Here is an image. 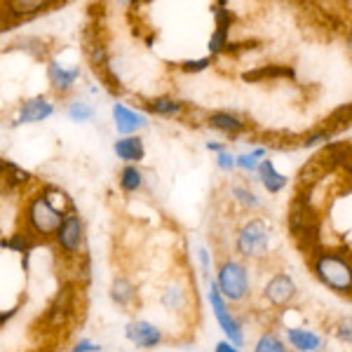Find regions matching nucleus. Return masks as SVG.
<instances>
[{"label": "nucleus", "instance_id": "nucleus-1", "mask_svg": "<svg viewBox=\"0 0 352 352\" xmlns=\"http://www.w3.org/2000/svg\"><path fill=\"white\" fill-rule=\"evenodd\" d=\"M289 230L296 237L300 252H310L312 247H317L320 242V217L312 209L308 197L298 195L292 204V212H289Z\"/></svg>", "mask_w": 352, "mask_h": 352}, {"label": "nucleus", "instance_id": "nucleus-2", "mask_svg": "<svg viewBox=\"0 0 352 352\" xmlns=\"http://www.w3.org/2000/svg\"><path fill=\"white\" fill-rule=\"evenodd\" d=\"M343 160H348V146H340V144H329L324 151L317 153L312 160L300 169L298 179H300V188L303 186H310L315 181L324 179L327 174H331L338 164H343Z\"/></svg>", "mask_w": 352, "mask_h": 352}, {"label": "nucleus", "instance_id": "nucleus-3", "mask_svg": "<svg viewBox=\"0 0 352 352\" xmlns=\"http://www.w3.org/2000/svg\"><path fill=\"white\" fill-rule=\"evenodd\" d=\"M315 272L320 277V282H324L329 289L338 294H350L352 292V270L348 258L333 256V254H322L315 261Z\"/></svg>", "mask_w": 352, "mask_h": 352}, {"label": "nucleus", "instance_id": "nucleus-4", "mask_svg": "<svg viewBox=\"0 0 352 352\" xmlns=\"http://www.w3.org/2000/svg\"><path fill=\"white\" fill-rule=\"evenodd\" d=\"M217 289L223 298L228 300H242L249 292V275L247 268L237 261H226L219 268V282Z\"/></svg>", "mask_w": 352, "mask_h": 352}, {"label": "nucleus", "instance_id": "nucleus-5", "mask_svg": "<svg viewBox=\"0 0 352 352\" xmlns=\"http://www.w3.org/2000/svg\"><path fill=\"white\" fill-rule=\"evenodd\" d=\"M268 247H270V230H268V223L261 219L249 221L240 230V235H237V249H240L242 256L261 258V256H265Z\"/></svg>", "mask_w": 352, "mask_h": 352}, {"label": "nucleus", "instance_id": "nucleus-6", "mask_svg": "<svg viewBox=\"0 0 352 352\" xmlns=\"http://www.w3.org/2000/svg\"><path fill=\"white\" fill-rule=\"evenodd\" d=\"M61 221H64V214L59 209L52 207V202L47 200L45 195L36 197L28 207V223L36 232L41 235H52V232L59 230Z\"/></svg>", "mask_w": 352, "mask_h": 352}, {"label": "nucleus", "instance_id": "nucleus-7", "mask_svg": "<svg viewBox=\"0 0 352 352\" xmlns=\"http://www.w3.org/2000/svg\"><path fill=\"white\" fill-rule=\"evenodd\" d=\"M209 300H212V308H214V315H217L221 329L226 331V336L230 338L232 345H242L244 343V336H242V329L237 324V320L230 315L228 305H226V298L219 294L217 289V282H212V292H209Z\"/></svg>", "mask_w": 352, "mask_h": 352}, {"label": "nucleus", "instance_id": "nucleus-8", "mask_svg": "<svg viewBox=\"0 0 352 352\" xmlns=\"http://www.w3.org/2000/svg\"><path fill=\"white\" fill-rule=\"evenodd\" d=\"M73 305H76V287L64 285L59 289V294L54 296L52 303H50L47 312H45V324L61 327L68 320V315L73 312Z\"/></svg>", "mask_w": 352, "mask_h": 352}, {"label": "nucleus", "instance_id": "nucleus-9", "mask_svg": "<svg viewBox=\"0 0 352 352\" xmlns=\"http://www.w3.org/2000/svg\"><path fill=\"white\" fill-rule=\"evenodd\" d=\"M85 237V226L78 217H66L61 221L59 230H56V242L66 249V252H78Z\"/></svg>", "mask_w": 352, "mask_h": 352}, {"label": "nucleus", "instance_id": "nucleus-10", "mask_svg": "<svg viewBox=\"0 0 352 352\" xmlns=\"http://www.w3.org/2000/svg\"><path fill=\"white\" fill-rule=\"evenodd\" d=\"M294 296H296V285H294V280L289 275H285V272L275 275L268 282V287H265V298H268L272 305H287V303H292Z\"/></svg>", "mask_w": 352, "mask_h": 352}, {"label": "nucleus", "instance_id": "nucleus-11", "mask_svg": "<svg viewBox=\"0 0 352 352\" xmlns=\"http://www.w3.org/2000/svg\"><path fill=\"white\" fill-rule=\"evenodd\" d=\"M124 333H127V338L132 340L134 345H139V348H155L162 340L160 329L148 324V322H132Z\"/></svg>", "mask_w": 352, "mask_h": 352}, {"label": "nucleus", "instance_id": "nucleus-12", "mask_svg": "<svg viewBox=\"0 0 352 352\" xmlns=\"http://www.w3.org/2000/svg\"><path fill=\"white\" fill-rule=\"evenodd\" d=\"M113 118H116V127L120 134H132L136 129L146 127V116L136 111H129L127 106L122 104H116L113 106Z\"/></svg>", "mask_w": 352, "mask_h": 352}, {"label": "nucleus", "instance_id": "nucleus-13", "mask_svg": "<svg viewBox=\"0 0 352 352\" xmlns=\"http://www.w3.org/2000/svg\"><path fill=\"white\" fill-rule=\"evenodd\" d=\"M47 78L50 82H52L54 89H59V92H68V89L73 87V82L80 78V68H64L59 66L56 61H52V64L47 66Z\"/></svg>", "mask_w": 352, "mask_h": 352}, {"label": "nucleus", "instance_id": "nucleus-14", "mask_svg": "<svg viewBox=\"0 0 352 352\" xmlns=\"http://www.w3.org/2000/svg\"><path fill=\"white\" fill-rule=\"evenodd\" d=\"M54 113L52 104L45 96H36V99L26 101L19 111V122H41L45 118H50Z\"/></svg>", "mask_w": 352, "mask_h": 352}, {"label": "nucleus", "instance_id": "nucleus-15", "mask_svg": "<svg viewBox=\"0 0 352 352\" xmlns=\"http://www.w3.org/2000/svg\"><path fill=\"white\" fill-rule=\"evenodd\" d=\"M113 151H116V155L120 157V160H127V162H139V160H144V155H146L144 141H141L139 136H127V139L116 141Z\"/></svg>", "mask_w": 352, "mask_h": 352}, {"label": "nucleus", "instance_id": "nucleus-16", "mask_svg": "<svg viewBox=\"0 0 352 352\" xmlns=\"http://www.w3.org/2000/svg\"><path fill=\"white\" fill-rule=\"evenodd\" d=\"M287 336H289V343L298 352H315L322 345V338L317 336V333L308 331V329H289Z\"/></svg>", "mask_w": 352, "mask_h": 352}, {"label": "nucleus", "instance_id": "nucleus-17", "mask_svg": "<svg viewBox=\"0 0 352 352\" xmlns=\"http://www.w3.org/2000/svg\"><path fill=\"white\" fill-rule=\"evenodd\" d=\"M258 174H261V181H263V186L268 188V192H280L282 188L287 186V176L275 172V167H272L270 160H263L258 164Z\"/></svg>", "mask_w": 352, "mask_h": 352}, {"label": "nucleus", "instance_id": "nucleus-18", "mask_svg": "<svg viewBox=\"0 0 352 352\" xmlns=\"http://www.w3.org/2000/svg\"><path fill=\"white\" fill-rule=\"evenodd\" d=\"M209 124L226 134H240L244 129V122L240 118L230 116V113H212V116H209Z\"/></svg>", "mask_w": 352, "mask_h": 352}, {"label": "nucleus", "instance_id": "nucleus-19", "mask_svg": "<svg viewBox=\"0 0 352 352\" xmlns=\"http://www.w3.org/2000/svg\"><path fill=\"white\" fill-rule=\"evenodd\" d=\"M242 78L247 82H256V80H263V78H294V71L289 66H263V68H256V71L244 73Z\"/></svg>", "mask_w": 352, "mask_h": 352}, {"label": "nucleus", "instance_id": "nucleus-20", "mask_svg": "<svg viewBox=\"0 0 352 352\" xmlns=\"http://www.w3.org/2000/svg\"><path fill=\"white\" fill-rule=\"evenodd\" d=\"M111 296H113L116 303H120V305L132 303L134 285L129 280H124V277H116V280H113V285H111Z\"/></svg>", "mask_w": 352, "mask_h": 352}, {"label": "nucleus", "instance_id": "nucleus-21", "mask_svg": "<svg viewBox=\"0 0 352 352\" xmlns=\"http://www.w3.org/2000/svg\"><path fill=\"white\" fill-rule=\"evenodd\" d=\"M45 10V3L41 0H19V3H8V14L12 16H31Z\"/></svg>", "mask_w": 352, "mask_h": 352}, {"label": "nucleus", "instance_id": "nucleus-22", "mask_svg": "<svg viewBox=\"0 0 352 352\" xmlns=\"http://www.w3.org/2000/svg\"><path fill=\"white\" fill-rule=\"evenodd\" d=\"M151 111L157 113V116H179L181 111H184V104L181 101H174V99H167V96H162V99H155L151 101Z\"/></svg>", "mask_w": 352, "mask_h": 352}, {"label": "nucleus", "instance_id": "nucleus-23", "mask_svg": "<svg viewBox=\"0 0 352 352\" xmlns=\"http://www.w3.org/2000/svg\"><path fill=\"white\" fill-rule=\"evenodd\" d=\"M120 186H122V190L134 192V190H139L141 186H144V176H141L139 169L129 164V167H124L122 174H120Z\"/></svg>", "mask_w": 352, "mask_h": 352}, {"label": "nucleus", "instance_id": "nucleus-24", "mask_svg": "<svg viewBox=\"0 0 352 352\" xmlns=\"http://www.w3.org/2000/svg\"><path fill=\"white\" fill-rule=\"evenodd\" d=\"M254 352H287V348H285V343L275 336V333H263V336L258 338Z\"/></svg>", "mask_w": 352, "mask_h": 352}, {"label": "nucleus", "instance_id": "nucleus-25", "mask_svg": "<svg viewBox=\"0 0 352 352\" xmlns=\"http://www.w3.org/2000/svg\"><path fill=\"white\" fill-rule=\"evenodd\" d=\"M68 118L76 122H87L94 118V109L89 104H85V101H78V104H73L71 109H68Z\"/></svg>", "mask_w": 352, "mask_h": 352}, {"label": "nucleus", "instance_id": "nucleus-26", "mask_svg": "<svg viewBox=\"0 0 352 352\" xmlns=\"http://www.w3.org/2000/svg\"><path fill=\"white\" fill-rule=\"evenodd\" d=\"M214 16H217V31L219 33H228V28L232 24V14H230V10H226L223 8V3H219V5H214Z\"/></svg>", "mask_w": 352, "mask_h": 352}, {"label": "nucleus", "instance_id": "nucleus-27", "mask_svg": "<svg viewBox=\"0 0 352 352\" xmlns=\"http://www.w3.org/2000/svg\"><path fill=\"white\" fill-rule=\"evenodd\" d=\"M5 172H8V181H10L12 186H21V184H26V181L31 179V174H28L26 169L16 167V164H12V162H8Z\"/></svg>", "mask_w": 352, "mask_h": 352}, {"label": "nucleus", "instance_id": "nucleus-28", "mask_svg": "<svg viewBox=\"0 0 352 352\" xmlns=\"http://www.w3.org/2000/svg\"><path fill=\"white\" fill-rule=\"evenodd\" d=\"M258 157H263V151H254V153H249V155H240L235 164H240V167L247 169V172H254V169L258 167V162H256Z\"/></svg>", "mask_w": 352, "mask_h": 352}, {"label": "nucleus", "instance_id": "nucleus-29", "mask_svg": "<svg viewBox=\"0 0 352 352\" xmlns=\"http://www.w3.org/2000/svg\"><path fill=\"white\" fill-rule=\"evenodd\" d=\"M164 305L167 308H181L184 305V294H181V289H176V287H169L167 292H164Z\"/></svg>", "mask_w": 352, "mask_h": 352}, {"label": "nucleus", "instance_id": "nucleus-30", "mask_svg": "<svg viewBox=\"0 0 352 352\" xmlns=\"http://www.w3.org/2000/svg\"><path fill=\"white\" fill-rule=\"evenodd\" d=\"M232 192H235L237 195V200H240L244 207H258V200H256V195H254V192H249L247 188H242V186H235V188H232Z\"/></svg>", "mask_w": 352, "mask_h": 352}, {"label": "nucleus", "instance_id": "nucleus-31", "mask_svg": "<svg viewBox=\"0 0 352 352\" xmlns=\"http://www.w3.org/2000/svg\"><path fill=\"white\" fill-rule=\"evenodd\" d=\"M3 247H10V249H19V252H24L28 254V249L33 247V242L31 240H26L24 235H14L12 240H8V242H3Z\"/></svg>", "mask_w": 352, "mask_h": 352}, {"label": "nucleus", "instance_id": "nucleus-32", "mask_svg": "<svg viewBox=\"0 0 352 352\" xmlns=\"http://www.w3.org/2000/svg\"><path fill=\"white\" fill-rule=\"evenodd\" d=\"M209 66V59H197V61H184L181 68H184L186 73H200L204 68Z\"/></svg>", "mask_w": 352, "mask_h": 352}, {"label": "nucleus", "instance_id": "nucleus-33", "mask_svg": "<svg viewBox=\"0 0 352 352\" xmlns=\"http://www.w3.org/2000/svg\"><path fill=\"white\" fill-rule=\"evenodd\" d=\"M329 139V134L322 129V132H317V134H312V136H308V139L303 141V146L305 148H312V146H317V144H322V141H327Z\"/></svg>", "mask_w": 352, "mask_h": 352}, {"label": "nucleus", "instance_id": "nucleus-34", "mask_svg": "<svg viewBox=\"0 0 352 352\" xmlns=\"http://www.w3.org/2000/svg\"><path fill=\"white\" fill-rule=\"evenodd\" d=\"M219 167L221 169H232L235 167V157L230 153H219Z\"/></svg>", "mask_w": 352, "mask_h": 352}, {"label": "nucleus", "instance_id": "nucleus-35", "mask_svg": "<svg viewBox=\"0 0 352 352\" xmlns=\"http://www.w3.org/2000/svg\"><path fill=\"white\" fill-rule=\"evenodd\" d=\"M94 350H99V345L89 343V340H80V343L76 345V352H94Z\"/></svg>", "mask_w": 352, "mask_h": 352}, {"label": "nucleus", "instance_id": "nucleus-36", "mask_svg": "<svg viewBox=\"0 0 352 352\" xmlns=\"http://www.w3.org/2000/svg\"><path fill=\"white\" fill-rule=\"evenodd\" d=\"M217 352H240V350H237L235 345H230V343H226V340H223V343L217 345Z\"/></svg>", "mask_w": 352, "mask_h": 352}, {"label": "nucleus", "instance_id": "nucleus-37", "mask_svg": "<svg viewBox=\"0 0 352 352\" xmlns=\"http://www.w3.org/2000/svg\"><path fill=\"white\" fill-rule=\"evenodd\" d=\"M14 312H16V310H8V312H0V324H5V322H8V320H12V317H14Z\"/></svg>", "mask_w": 352, "mask_h": 352}, {"label": "nucleus", "instance_id": "nucleus-38", "mask_svg": "<svg viewBox=\"0 0 352 352\" xmlns=\"http://www.w3.org/2000/svg\"><path fill=\"white\" fill-rule=\"evenodd\" d=\"M338 336H340V338H345V340H350V324H345V327H340V331H338Z\"/></svg>", "mask_w": 352, "mask_h": 352}, {"label": "nucleus", "instance_id": "nucleus-39", "mask_svg": "<svg viewBox=\"0 0 352 352\" xmlns=\"http://www.w3.org/2000/svg\"><path fill=\"white\" fill-rule=\"evenodd\" d=\"M207 148H209V151H219V153H223V146H219V144H207Z\"/></svg>", "mask_w": 352, "mask_h": 352}, {"label": "nucleus", "instance_id": "nucleus-40", "mask_svg": "<svg viewBox=\"0 0 352 352\" xmlns=\"http://www.w3.org/2000/svg\"><path fill=\"white\" fill-rule=\"evenodd\" d=\"M5 167H8V160H3V157H0V174H5Z\"/></svg>", "mask_w": 352, "mask_h": 352}]
</instances>
